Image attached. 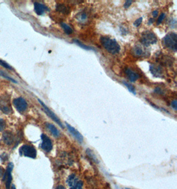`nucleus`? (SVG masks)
I'll list each match as a JSON object with an SVG mask.
<instances>
[{
	"mask_svg": "<svg viewBox=\"0 0 177 189\" xmlns=\"http://www.w3.org/2000/svg\"><path fill=\"white\" fill-rule=\"evenodd\" d=\"M100 42L102 46L110 53L116 54L120 53V46L115 39L108 37H102L100 38Z\"/></svg>",
	"mask_w": 177,
	"mask_h": 189,
	"instance_id": "1",
	"label": "nucleus"
},
{
	"mask_svg": "<svg viewBox=\"0 0 177 189\" xmlns=\"http://www.w3.org/2000/svg\"><path fill=\"white\" fill-rule=\"evenodd\" d=\"M0 110L7 115L13 112L10 96L8 94H3L0 96Z\"/></svg>",
	"mask_w": 177,
	"mask_h": 189,
	"instance_id": "2",
	"label": "nucleus"
},
{
	"mask_svg": "<svg viewBox=\"0 0 177 189\" xmlns=\"http://www.w3.org/2000/svg\"><path fill=\"white\" fill-rule=\"evenodd\" d=\"M165 45L173 51L176 52L177 50V36L175 33H169L163 39Z\"/></svg>",
	"mask_w": 177,
	"mask_h": 189,
	"instance_id": "3",
	"label": "nucleus"
},
{
	"mask_svg": "<svg viewBox=\"0 0 177 189\" xmlns=\"http://www.w3.org/2000/svg\"><path fill=\"white\" fill-rule=\"evenodd\" d=\"M140 41L144 46L149 47L151 44H155L157 42V38L153 32L146 31L142 34Z\"/></svg>",
	"mask_w": 177,
	"mask_h": 189,
	"instance_id": "4",
	"label": "nucleus"
},
{
	"mask_svg": "<svg viewBox=\"0 0 177 189\" xmlns=\"http://www.w3.org/2000/svg\"><path fill=\"white\" fill-rule=\"evenodd\" d=\"M19 154L20 155L25 157L35 159L37 157V150L33 145H23L19 149Z\"/></svg>",
	"mask_w": 177,
	"mask_h": 189,
	"instance_id": "5",
	"label": "nucleus"
},
{
	"mask_svg": "<svg viewBox=\"0 0 177 189\" xmlns=\"http://www.w3.org/2000/svg\"><path fill=\"white\" fill-rule=\"evenodd\" d=\"M13 163H9L7 167L6 171H5L4 175L3 176V181H6V189H11V182L12 181V175L11 171L13 168Z\"/></svg>",
	"mask_w": 177,
	"mask_h": 189,
	"instance_id": "6",
	"label": "nucleus"
},
{
	"mask_svg": "<svg viewBox=\"0 0 177 189\" xmlns=\"http://www.w3.org/2000/svg\"><path fill=\"white\" fill-rule=\"evenodd\" d=\"M13 104L15 108H16L17 110L21 113L25 112L28 108L27 102H26L25 99L22 97H19L14 99L13 101Z\"/></svg>",
	"mask_w": 177,
	"mask_h": 189,
	"instance_id": "7",
	"label": "nucleus"
},
{
	"mask_svg": "<svg viewBox=\"0 0 177 189\" xmlns=\"http://www.w3.org/2000/svg\"><path fill=\"white\" fill-rule=\"evenodd\" d=\"M38 101H39V102L41 104V106H42V107H43V110L45 111V112L47 114V116H48V117H50L52 120L54 121V122H55L57 124H58V126H60L61 128H62V129H64L65 128V127H64V126H63V124L62 123V122H61V120H60V119H59L57 116V115L56 114L54 113L53 112H52L50 109H49L45 104H44L41 99H38Z\"/></svg>",
	"mask_w": 177,
	"mask_h": 189,
	"instance_id": "8",
	"label": "nucleus"
},
{
	"mask_svg": "<svg viewBox=\"0 0 177 189\" xmlns=\"http://www.w3.org/2000/svg\"><path fill=\"white\" fill-rule=\"evenodd\" d=\"M2 141L7 146H11L16 142V136L11 131H6L2 135Z\"/></svg>",
	"mask_w": 177,
	"mask_h": 189,
	"instance_id": "9",
	"label": "nucleus"
},
{
	"mask_svg": "<svg viewBox=\"0 0 177 189\" xmlns=\"http://www.w3.org/2000/svg\"><path fill=\"white\" fill-rule=\"evenodd\" d=\"M66 182L68 186L70 187V189H82L83 182L78 180V178H76L75 175L74 174L68 177Z\"/></svg>",
	"mask_w": 177,
	"mask_h": 189,
	"instance_id": "10",
	"label": "nucleus"
},
{
	"mask_svg": "<svg viewBox=\"0 0 177 189\" xmlns=\"http://www.w3.org/2000/svg\"><path fill=\"white\" fill-rule=\"evenodd\" d=\"M41 139L42 143L40 145L41 149L47 153L50 152L52 149V143L51 141V139L46 136L45 134H42Z\"/></svg>",
	"mask_w": 177,
	"mask_h": 189,
	"instance_id": "11",
	"label": "nucleus"
},
{
	"mask_svg": "<svg viewBox=\"0 0 177 189\" xmlns=\"http://www.w3.org/2000/svg\"><path fill=\"white\" fill-rule=\"evenodd\" d=\"M66 126L68 129V131H69V132L74 136V137H75L79 143H83L84 137L82 134L78 131L77 129H76L75 127H73L72 126L69 125L68 123H66Z\"/></svg>",
	"mask_w": 177,
	"mask_h": 189,
	"instance_id": "12",
	"label": "nucleus"
},
{
	"mask_svg": "<svg viewBox=\"0 0 177 189\" xmlns=\"http://www.w3.org/2000/svg\"><path fill=\"white\" fill-rule=\"evenodd\" d=\"M34 9H35V12L39 16H41V15H43L45 12L49 10L48 8L45 6V5L37 2L34 3Z\"/></svg>",
	"mask_w": 177,
	"mask_h": 189,
	"instance_id": "13",
	"label": "nucleus"
},
{
	"mask_svg": "<svg viewBox=\"0 0 177 189\" xmlns=\"http://www.w3.org/2000/svg\"><path fill=\"white\" fill-rule=\"evenodd\" d=\"M125 72L127 76L128 77L129 81L132 82H135L139 78V75L138 74L135 72L134 71H133L131 69H130L129 68H126Z\"/></svg>",
	"mask_w": 177,
	"mask_h": 189,
	"instance_id": "14",
	"label": "nucleus"
},
{
	"mask_svg": "<svg viewBox=\"0 0 177 189\" xmlns=\"http://www.w3.org/2000/svg\"><path fill=\"white\" fill-rule=\"evenodd\" d=\"M134 53L135 56L137 57H144L147 54V51L145 49H144L141 46L139 45H136L134 48Z\"/></svg>",
	"mask_w": 177,
	"mask_h": 189,
	"instance_id": "15",
	"label": "nucleus"
},
{
	"mask_svg": "<svg viewBox=\"0 0 177 189\" xmlns=\"http://www.w3.org/2000/svg\"><path fill=\"white\" fill-rule=\"evenodd\" d=\"M46 127L48 128V129L49 131H51V133L52 134L54 137H58L60 136V132H59L58 129L53 125V124H51L50 123H45Z\"/></svg>",
	"mask_w": 177,
	"mask_h": 189,
	"instance_id": "16",
	"label": "nucleus"
},
{
	"mask_svg": "<svg viewBox=\"0 0 177 189\" xmlns=\"http://www.w3.org/2000/svg\"><path fill=\"white\" fill-rule=\"evenodd\" d=\"M150 71L151 73L156 77H161L162 74H163V72H162L161 69L159 68V67L151 65L150 67Z\"/></svg>",
	"mask_w": 177,
	"mask_h": 189,
	"instance_id": "17",
	"label": "nucleus"
},
{
	"mask_svg": "<svg viewBox=\"0 0 177 189\" xmlns=\"http://www.w3.org/2000/svg\"><path fill=\"white\" fill-rule=\"evenodd\" d=\"M56 9L57 12L64 13V14H67L69 13V9H68L65 6V5H64V4H60V3L57 4V7H56Z\"/></svg>",
	"mask_w": 177,
	"mask_h": 189,
	"instance_id": "18",
	"label": "nucleus"
},
{
	"mask_svg": "<svg viewBox=\"0 0 177 189\" xmlns=\"http://www.w3.org/2000/svg\"><path fill=\"white\" fill-rule=\"evenodd\" d=\"M74 42H75L76 44H77L78 46H80L81 48L87 50V51H90V50H93V51H96V50L93 48L91 47L90 46H86V44H84L82 43H81L80 41H78L77 39H74Z\"/></svg>",
	"mask_w": 177,
	"mask_h": 189,
	"instance_id": "19",
	"label": "nucleus"
},
{
	"mask_svg": "<svg viewBox=\"0 0 177 189\" xmlns=\"http://www.w3.org/2000/svg\"><path fill=\"white\" fill-rule=\"evenodd\" d=\"M61 26L63 28L64 31H65V32L67 34V35H70L73 32V30L68 25L66 24V23H61Z\"/></svg>",
	"mask_w": 177,
	"mask_h": 189,
	"instance_id": "20",
	"label": "nucleus"
},
{
	"mask_svg": "<svg viewBox=\"0 0 177 189\" xmlns=\"http://www.w3.org/2000/svg\"><path fill=\"white\" fill-rule=\"evenodd\" d=\"M124 83V85L128 88V90H129L131 92H132L133 94H134V95H135L136 94V91H135V86L133 85V84H130V83H127V82H123Z\"/></svg>",
	"mask_w": 177,
	"mask_h": 189,
	"instance_id": "21",
	"label": "nucleus"
},
{
	"mask_svg": "<svg viewBox=\"0 0 177 189\" xmlns=\"http://www.w3.org/2000/svg\"><path fill=\"white\" fill-rule=\"evenodd\" d=\"M86 153L88 154V156L90 157L92 159L93 161H95L96 163H98V159H97L96 155H94V153H93V151H92L90 149H86Z\"/></svg>",
	"mask_w": 177,
	"mask_h": 189,
	"instance_id": "22",
	"label": "nucleus"
},
{
	"mask_svg": "<svg viewBox=\"0 0 177 189\" xmlns=\"http://www.w3.org/2000/svg\"><path fill=\"white\" fill-rule=\"evenodd\" d=\"M6 127V122L4 119L0 118V131H3Z\"/></svg>",
	"mask_w": 177,
	"mask_h": 189,
	"instance_id": "23",
	"label": "nucleus"
},
{
	"mask_svg": "<svg viewBox=\"0 0 177 189\" xmlns=\"http://www.w3.org/2000/svg\"><path fill=\"white\" fill-rule=\"evenodd\" d=\"M0 76L5 77V78H6L8 79L9 81H12V82H16V81H15V80H13V78H11L9 77V76L7 75V74H6V72H3L2 71H0Z\"/></svg>",
	"mask_w": 177,
	"mask_h": 189,
	"instance_id": "24",
	"label": "nucleus"
},
{
	"mask_svg": "<svg viewBox=\"0 0 177 189\" xmlns=\"http://www.w3.org/2000/svg\"><path fill=\"white\" fill-rule=\"evenodd\" d=\"M86 18H87V16H86V14L84 13H80V14L78 15V20H79V21H85Z\"/></svg>",
	"mask_w": 177,
	"mask_h": 189,
	"instance_id": "25",
	"label": "nucleus"
},
{
	"mask_svg": "<svg viewBox=\"0 0 177 189\" xmlns=\"http://www.w3.org/2000/svg\"><path fill=\"white\" fill-rule=\"evenodd\" d=\"M8 159H9V156H8L7 154L6 153H3L2 155L1 156H0V159H1V161H2V162L6 161Z\"/></svg>",
	"mask_w": 177,
	"mask_h": 189,
	"instance_id": "26",
	"label": "nucleus"
},
{
	"mask_svg": "<svg viewBox=\"0 0 177 189\" xmlns=\"http://www.w3.org/2000/svg\"><path fill=\"white\" fill-rule=\"evenodd\" d=\"M165 13H161V16H159V17L158 18V19H157V24H160V23H161V22L163 21V19H165Z\"/></svg>",
	"mask_w": 177,
	"mask_h": 189,
	"instance_id": "27",
	"label": "nucleus"
},
{
	"mask_svg": "<svg viewBox=\"0 0 177 189\" xmlns=\"http://www.w3.org/2000/svg\"><path fill=\"white\" fill-rule=\"evenodd\" d=\"M142 21H143V17H140L136 20V21L134 22V25L136 27H139L141 25V23H142Z\"/></svg>",
	"mask_w": 177,
	"mask_h": 189,
	"instance_id": "28",
	"label": "nucleus"
},
{
	"mask_svg": "<svg viewBox=\"0 0 177 189\" xmlns=\"http://www.w3.org/2000/svg\"><path fill=\"white\" fill-rule=\"evenodd\" d=\"M0 64H1V65H2V66H3L4 67L8 68V69H11V67L9 66L8 64H7L6 62L1 61V60H0Z\"/></svg>",
	"mask_w": 177,
	"mask_h": 189,
	"instance_id": "29",
	"label": "nucleus"
},
{
	"mask_svg": "<svg viewBox=\"0 0 177 189\" xmlns=\"http://www.w3.org/2000/svg\"><path fill=\"white\" fill-rule=\"evenodd\" d=\"M132 2H132V1H131V0H130V1H129H129H126V2H125V3H124V7H125V8H126V9L129 8V6H131V5Z\"/></svg>",
	"mask_w": 177,
	"mask_h": 189,
	"instance_id": "30",
	"label": "nucleus"
},
{
	"mask_svg": "<svg viewBox=\"0 0 177 189\" xmlns=\"http://www.w3.org/2000/svg\"><path fill=\"white\" fill-rule=\"evenodd\" d=\"M5 171H5V168L3 167L0 166V178L3 177L4 173H5Z\"/></svg>",
	"mask_w": 177,
	"mask_h": 189,
	"instance_id": "31",
	"label": "nucleus"
},
{
	"mask_svg": "<svg viewBox=\"0 0 177 189\" xmlns=\"http://www.w3.org/2000/svg\"><path fill=\"white\" fill-rule=\"evenodd\" d=\"M171 106L174 108L175 110H176V109H177V102H176V100H174V101L172 102Z\"/></svg>",
	"mask_w": 177,
	"mask_h": 189,
	"instance_id": "32",
	"label": "nucleus"
},
{
	"mask_svg": "<svg viewBox=\"0 0 177 189\" xmlns=\"http://www.w3.org/2000/svg\"><path fill=\"white\" fill-rule=\"evenodd\" d=\"M153 16L154 17H156L157 16H158V11H154V12H153Z\"/></svg>",
	"mask_w": 177,
	"mask_h": 189,
	"instance_id": "33",
	"label": "nucleus"
},
{
	"mask_svg": "<svg viewBox=\"0 0 177 189\" xmlns=\"http://www.w3.org/2000/svg\"><path fill=\"white\" fill-rule=\"evenodd\" d=\"M55 189H66L65 187L62 185H58Z\"/></svg>",
	"mask_w": 177,
	"mask_h": 189,
	"instance_id": "34",
	"label": "nucleus"
},
{
	"mask_svg": "<svg viewBox=\"0 0 177 189\" xmlns=\"http://www.w3.org/2000/svg\"><path fill=\"white\" fill-rule=\"evenodd\" d=\"M11 189H16V186H15V185H11Z\"/></svg>",
	"mask_w": 177,
	"mask_h": 189,
	"instance_id": "35",
	"label": "nucleus"
},
{
	"mask_svg": "<svg viewBox=\"0 0 177 189\" xmlns=\"http://www.w3.org/2000/svg\"><path fill=\"white\" fill-rule=\"evenodd\" d=\"M125 189H131V188H125Z\"/></svg>",
	"mask_w": 177,
	"mask_h": 189,
	"instance_id": "36",
	"label": "nucleus"
}]
</instances>
